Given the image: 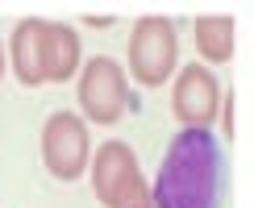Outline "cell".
<instances>
[{"label": "cell", "mask_w": 254, "mask_h": 208, "mask_svg": "<svg viewBox=\"0 0 254 208\" xmlns=\"http://www.w3.org/2000/svg\"><path fill=\"white\" fill-rule=\"evenodd\" d=\"M225 142L213 129H179L150 183L154 208H221L225 204Z\"/></svg>", "instance_id": "6da1fadb"}, {"label": "cell", "mask_w": 254, "mask_h": 208, "mask_svg": "<svg viewBox=\"0 0 254 208\" xmlns=\"http://www.w3.org/2000/svg\"><path fill=\"white\" fill-rule=\"evenodd\" d=\"M92 171V192L104 208H154L150 204V183L137 171V158L129 142H104L88 162Z\"/></svg>", "instance_id": "7a4b0ae2"}, {"label": "cell", "mask_w": 254, "mask_h": 208, "mask_svg": "<svg viewBox=\"0 0 254 208\" xmlns=\"http://www.w3.org/2000/svg\"><path fill=\"white\" fill-rule=\"evenodd\" d=\"M179 62V25L171 17H137L129 29V75L142 88H163Z\"/></svg>", "instance_id": "3957f363"}, {"label": "cell", "mask_w": 254, "mask_h": 208, "mask_svg": "<svg viewBox=\"0 0 254 208\" xmlns=\"http://www.w3.org/2000/svg\"><path fill=\"white\" fill-rule=\"evenodd\" d=\"M42 162L55 179L71 183L88 171L92 162V138H88V125H83L79 112L59 108L50 112L46 125H42Z\"/></svg>", "instance_id": "277c9868"}, {"label": "cell", "mask_w": 254, "mask_h": 208, "mask_svg": "<svg viewBox=\"0 0 254 208\" xmlns=\"http://www.w3.org/2000/svg\"><path fill=\"white\" fill-rule=\"evenodd\" d=\"M129 108V79L125 67L109 54H96L79 71V112L96 125H117Z\"/></svg>", "instance_id": "5b68a950"}, {"label": "cell", "mask_w": 254, "mask_h": 208, "mask_svg": "<svg viewBox=\"0 0 254 208\" xmlns=\"http://www.w3.org/2000/svg\"><path fill=\"white\" fill-rule=\"evenodd\" d=\"M221 79L204 62H188L179 67L175 88H171V112L184 129H213L217 108H221Z\"/></svg>", "instance_id": "8992f818"}, {"label": "cell", "mask_w": 254, "mask_h": 208, "mask_svg": "<svg viewBox=\"0 0 254 208\" xmlns=\"http://www.w3.org/2000/svg\"><path fill=\"white\" fill-rule=\"evenodd\" d=\"M83 62V42L75 34V25L67 21H46L42 34V79L46 83H67Z\"/></svg>", "instance_id": "52a82bcc"}, {"label": "cell", "mask_w": 254, "mask_h": 208, "mask_svg": "<svg viewBox=\"0 0 254 208\" xmlns=\"http://www.w3.org/2000/svg\"><path fill=\"white\" fill-rule=\"evenodd\" d=\"M42 34H46V21L25 17V21H17L13 38H8V62H13V75L25 88L46 83L42 79Z\"/></svg>", "instance_id": "ba28073f"}, {"label": "cell", "mask_w": 254, "mask_h": 208, "mask_svg": "<svg viewBox=\"0 0 254 208\" xmlns=\"http://www.w3.org/2000/svg\"><path fill=\"white\" fill-rule=\"evenodd\" d=\"M234 34H238V21L225 17V13H204V17L192 21V38H196L200 62H204L208 71L234 58Z\"/></svg>", "instance_id": "9c48e42d"}, {"label": "cell", "mask_w": 254, "mask_h": 208, "mask_svg": "<svg viewBox=\"0 0 254 208\" xmlns=\"http://www.w3.org/2000/svg\"><path fill=\"white\" fill-rule=\"evenodd\" d=\"M217 121H221V133H225V138H234V96H221Z\"/></svg>", "instance_id": "30bf717a"}, {"label": "cell", "mask_w": 254, "mask_h": 208, "mask_svg": "<svg viewBox=\"0 0 254 208\" xmlns=\"http://www.w3.org/2000/svg\"><path fill=\"white\" fill-rule=\"evenodd\" d=\"M0 79H4V42H0Z\"/></svg>", "instance_id": "8fae6325"}]
</instances>
